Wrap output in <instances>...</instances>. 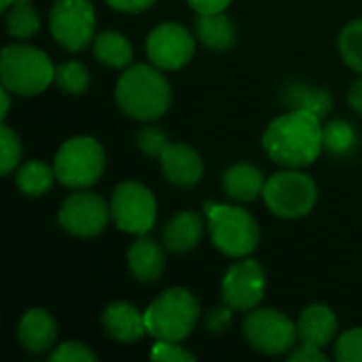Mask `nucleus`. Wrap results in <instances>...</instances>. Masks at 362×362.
<instances>
[{
    "instance_id": "obj_1",
    "label": "nucleus",
    "mask_w": 362,
    "mask_h": 362,
    "mask_svg": "<svg viewBox=\"0 0 362 362\" xmlns=\"http://www.w3.org/2000/svg\"><path fill=\"white\" fill-rule=\"evenodd\" d=\"M263 148L284 168H308L325 151L322 119L308 110H288L265 127Z\"/></svg>"
},
{
    "instance_id": "obj_2",
    "label": "nucleus",
    "mask_w": 362,
    "mask_h": 362,
    "mask_svg": "<svg viewBox=\"0 0 362 362\" xmlns=\"http://www.w3.org/2000/svg\"><path fill=\"white\" fill-rule=\"evenodd\" d=\"M115 102L134 121H155L172 104V87L163 70L153 64H134L123 70L115 87Z\"/></svg>"
},
{
    "instance_id": "obj_3",
    "label": "nucleus",
    "mask_w": 362,
    "mask_h": 362,
    "mask_svg": "<svg viewBox=\"0 0 362 362\" xmlns=\"http://www.w3.org/2000/svg\"><path fill=\"white\" fill-rule=\"evenodd\" d=\"M202 318L197 297L180 286L157 295L144 310L146 333L153 339L185 341Z\"/></svg>"
},
{
    "instance_id": "obj_4",
    "label": "nucleus",
    "mask_w": 362,
    "mask_h": 362,
    "mask_svg": "<svg viewBox=\"0 0 362 362\" xmlns=\"http://www.w3.org/2000/svg\"><path fill=\"white\" fill-rule=\"evenodd\" d=\"M204 214L208 221L210 240L216 250L231 259H244L257 250L261 231L257 218L248 210L231 204L206 202Z\"/></svg>"
},
{
    "instance_id": "obj_5",
    "label": "nucleus",
    "mask_w": 362,
    "mask_h": 362,
    "mask_svg": "<svg viewBox=\"0 0 362 362\" xmlns=\"http://www.w3.org/2000/svg\"><path fill=\"white\" fill-rule=\"evenodd\" d=\"M0 81L15 95H38L55 81V66L38 47L6 45L0 55Z\"/></svg>"
},
{
    "instance_id": "obj_6",
    "label": "nucleus",
    "mask_w": 362,
    "mask_h": 362,
    "mask_svg": "<svg viewBox=\"0 0 362 362\" xmlns=\"http://www.w3.org/2000/svg\"><path fill=\"white\" fill-rule=\"evenodd\" d=\"M53 170L57 182L66 189H89L106 170V151L91 136L68 138L55 153Z\"/></svg>"
},
{
    "instance_id": "obj_7",
    "label": "nucleus",
    "mask_w": 362,
    "mask_h": 362,
    "mask_svg": "<svg viewBox=\"0 0 362 362\" xmlns=\"http://www.w3.org/2000/svg\"><path fill=\"white\" fill-rule=\"evenodd\" d=\"M265 206L280 218H303L318 202V187L314 178L299 168H286L267 178L263 189Z\"/></svg>"
},
{
    "instance_id": "obj_8",
    "label": "nucleus",
    "mask_w": 362,
    "mask_h": 362,
    "mask_svg": "<svg viewBox=\"0 0 362 362\" xmlns=\"http://www.w3.org/2000/svg\"><path fill=\"white\" fill-rule=\"evenodd\" d=\"M242 331L250 348L265 356L288 354L299 341L297 322L272 308H255L246 312Z\"/></svg>"
},
{
    "instance_id": "obj_9",
    "label": "nucleus",
    "mask_w": 362,
    "mask_h": 362,
    "mask_svg": "<svg viewBox=\"0 0 362 362\" xmlns=\"http://www.w3.org/2000/svg\"><path fill=\"white\" fill-rule=\"evenodd\" d=\"M112 223L132 235H146L157 221V199L148 187L125 180L115 187L110 197Z\"/></svg>"
},
{
    "instance_id": "obj_10",
    "label": "nucleus",
    "mask_w": 362,
    "mask_h": 362,
    "mask_svg": "<svg viewBox=\"0 0 362 362\" xmlns=\"http://www.w3.org/2000/svg\"><path fill=\"white\" fill-rule=\"evenodd\" d=\"M49 30L66 51H83L95 38V11L89 0H57L49 13Z\"/></svg>"
},
{
    "instance_id": "obj_11",
    "label": "nucleus",
    "mask_w": 362,
    "mask_h": 362,
    "mask_svg": "<svg viewBox=\"0 0 362 362\" xmlns=\"http://www.w3.org/2000/svg\"><path fill=\"white\" fill-rule=\"evenodd\" d=\"M110 204L98 193L78 189L68 195L57 212L59 227L74 238H95L110 221Z\"/></svg>"
},
{
    "instance_id": "obj_12",
    "label": "nucleus",
    "mask_w": 362,
    "mask_h": 362,
    "mask_svg": "<svg viewBox=\"0 0 362 362\" xmlns=\"http://www.w3.org/2000/svg\"><path fill=\"white\" fill-rule=\"evenodd\" d=\"M195 53L193 34L178 21H163L146 36V57L163 72L185 68Z\"/></svg>"
},
{
    "instance_id": "obj_13",
    "label": "nucleus",
    "mask_w": 362,
    "mask_h": 362,
    "mask_svg": "<svg viewBox=\"0 0 362 362\" xmlns=\"http://www.w3.org/2000/svg\"><path fill=\"white\" fill-rule=\"evenodd\" d=\"M265 293H267V274L259 261L248 257L233 263L221 282L223 303H227L235 312H250L259 308Z\"/></svg>"
},
{
    "instance_id": "obj_14",
    "label": "nucleus",
    "mask_w": 362,
    "mask_h": 362,
    "mask_svg": "<svg viewBox=\"0 0 362 362\" xmlns=\"http://www.w3.org/2000/svg\"><path fill=\"white\" fill-rule=\"evenodd\" d=\"M165 180L174 187H195L204 176L202 155L187 142H170L159 157Z\"/></svg>"
},
{
    "instance_id": "obj_15",
    "label": "nucleus",
    "mask_w": 362,
    "mask_h": 362,
    "mask_svg": "<svg viewBox=\"0 0 362 362\" xmlns=\"http://www.w3.org/2000/svg\"><path fill=\"white\" fill-rule=\"evenodd\" d=\"M102 327L115 341L121 344H134L148 335L144 312H140L136 305L127 301H115L106 305L102 312Z\"/></svg>"
},
{
    "instance_id": "obj_16",
    "label": "nucleus",
    "mask_w": 362,
    "mask_h": 362,
    "mask_svg": "<svg viewBox=\"0 0 362 362\" xmlns=\"http://www.w3.org/2000/svg\"><path fill=\"white\" fill-rule=\"evenodd\" d=\"M208 227V221L204 223V216L195 210H182L174 214L165 227H163V246L172 255H185L191 252L204 238V231Z\"/></svg>"
},
{
    "instance_id": "obj_17",
    "label": "nucleus",
    "mask_w": 362,
    "mask_h": 362,
    "mask_svg": "<svg viewBox=\"0 0 362 362\" xmlns=\"http://www.w3.org/2000/svg\"><path fill=\"white\" fill-rule=\"evenodd\" d=\"M17 337L28 352L42 354L55 346L57 322L47 310L32 308L21 316V320L17 325Z\"/></svg>"
},
{
    "instance_id": "obj_18",
    "label": "nucleus",
    "mask_w": 362,
    "mask_h": 362,
    "mask_svg": "<svg viewBox=\"0 0 362 362\" xmlns=\"http://www.w3.org/2000/svg\"><path fill=\"white\" fill-rule=\"evenodd\" d=\"M297 333H299V341H308L318 348H327L337 339L339 322H337L335 312L329 305L314 303L299 314Z\"/></svg>"
},
{
    "instance_id": "obj_19",
    "label": "nucleus",
    "mask_w": 362,
    "mask_h": 362,
    "mask_svg": "<svg viewBox=\"0 0 362 362\" xmlns=\"http://www.w3.org/2000/svg\"><path fill=\"white\" fill-rule=\"evenodd\" d=\"M165 248V246H163ZM153 238L140 235L127 250V267L138 282H157L165 272V250Z\"/></svg>"
},
{
    "instance_id": "obj_20",
    "label": "nucleus",
    "mask_w": 362,
    "mask_h": 362,
    "mask_svg": "<svg viewBox=\"0 0 362 362\" xmlns=\"http://www.w3.org/2000/svg\"><path fill=\"white\" fill-rule=\"evenodd\" d=\"M265 182L263 172L248 161L233 163L223 174V191L238 204H250L257 197H263Z\"/></svg>"
},
{
    "instance_id": "obj_21",
    "label": "nucleus",
    "mask_w": 362,
    "mask_h": 362,
    "mask_svg": "<svg viewBox=\"0 0 362 362\" xmlns=\"http://www.w3.org/2000/svg\"><path fill=\"white\" fill-rule=\"evenodd\" d=\"M195 38L210 51H227L235 45L238 30L229 15L225 13H197L193 21Z\"/></svg>"
},
{
    "instance_id": "obj_22",
    "label": "nucleus",
    "mask_w": 362,
    "mask_h": 362,
    "mask_svg": "<svg viewBox=\"0 0 362 362\" xmlns=\"http://www.w3.org/2000/svg\"><path fill=\"white\" fill-rule=\"evenodd\" d=\"M282 102L291 110H308L320 119L327 117L333 108V95L327 89L314 87L310 83H288L282 91Z\"/></svg>"
},
{
    "instance_id": "obj_23",
    "label": "nucleus",
    "mask_w": 362,
    "mask_h": 362,
    "mask_svg": "<svg viewBox=\"0 0 362 362\" xmlns=\"http://www.w3.org/2000/svg\"><path fill=\"white\" fill-rule=\"evenodd\" d=\"M93 55L100 64L115 68V70H123L132 64L134 59V49L132 42L115 30H106L95 34L93 38Z\"/></svg>"
},
{
    "instance_id": "obj_24",
    "label": "nucleus",
    "mask_w": 362,
    "mask_h": 362,
    "mask_svg": "<svg viewBox=\"0 0 362 362\" xmlns=\"http://www.w3.org/2000/svg\"><path fill=\"white\" fill-rule=\"evenodd\" d=\"M55 180H57L55 170L49 163L40 161V159L25 161L23 165H19L17 176H15L17 189L23 195H28V197H40V195H45L53 187Z\"/></svg>"
},
{
    "instance_id": "obj_25",
    "label": "nucleus",
    "mask_w": 362,
    "mask_h": 362,
    "mask_svg": "<svg viewBox=\"0 0 362 362\" xmlns=\"http://www.w3.org/2000/svg\"><path fill=\"white\" fill-rule=\"evenodd\" d=\"M358 134L348 119H333L322 125V148L333 157H348L354 153Z\"/></svg>"
},
{
    "instance_id": "obj_26",
    "label": "nucleus",
    "mask_w": 362,
    "mask_h": 362,
    "mask_svg": "<svg viewBox=\"0 0 362 362\" xmlns=\"http://www.w3.org/2000/svg\"><path fill=\"white\" fill-rule=\"evenodd\" d=\"M4 13H6L4 15L6 32L17 40L32 38L40 28V19H38V13L32 6V0H15Z\"/></svg>"
},
{
    "instance_id": "obj_27",
    "label": "nucleus",
    "mask_w": 362,
    "mask_h": 362,
    "mask_svg": "<svg viewBox=\"0 0 362 362\" xmlns=\"http://www.w3.org/2000/svg\"><path fill=\"white\" fill-rule=\"evenodd\" d=\"M64 93H72V95H81L89 89L91 83V74L87 70L85 64L70 59V62H62L59 66H55V81H53Z\"/></svg>"
},
{
    "instance_id": "obj_28",
    "label": "nucleus",
    "mask_w": 362,
    "mask_h": 362,
    "mask_svg": "<svg viewBox=\"0 0 362 362\" xmlns=\"http://www.w3.org/2000/svg\"><path fill=\"white\" fill-rule=\"evenodd\" d=\"M339 55L354 72L362 74V17L344 25L339 32Z\"/></svg>"
},
{
    "instance_id": "obj_29",
    "label": "nucleus",
    "mask_w": 362,
    "mask_h": 362,
    "mask_svg": "<svg viewBox=\"0 0 362 362\" xmlns=\"http://www.w3.org/2000/svg\"><path fill=\"white\" fill-rule=\"evenodd\" d=\"M21 140L17 136V132H13L6 123H2L0 127V172L2 176H8L13 170H17V165L21 163Z\"/></svg>"
},
{
    "instance_id": "obj_30",
    "label": "nucleus",
    "mask_w": 362,
    "mask_h": 362,
    "mask_svg": "<svg viewBox=\"0 0 362 362\" xmlns=\"http://www.w3.org/2000/svg\"><path fill=\"white\" fill-rule=\"evenodd\" d=\"M136 144H138L142 155H146L151 159H159L161 153L165 151V146L170 144V138H168V134L161 127L146 125V127H142L136 134Z\"/></svg>"
},
{
    "instance_id": "obj_31",
    "label": "nucleus",
    "mask_w": 362,
    "mask_h": 362,
    "mask_svg": "<svg viewBox=\"0 0 362 362\" xmlns=\"http://www.w3.org/2000/svg\"><path fill=\"white\" fill-rule=\"evenodd\" d=\"M333 350L339 362H362V327L341 333L335 339Z\"/></svg>"
},
{
    "instance_id": "obj_32",
    "label": "nucleus",
    "mask_w": 362,
    "mask_h": 362,
    "mask_svg": "<svg viewBox=\"0 0 362 362\" xmlns=\"http://www.w3.org/2000/svg\"><path fill=\"white\" fill-rule=\"evenodd\" d=\"M49 361L53 362H95L98 356L89 350V346L81 341H64L51 354Z\"/></svg>"
},
{
    "instance_id": "obj_33",
    "label": "nucleus",
    "mask_w": 362,
    "mask_h": 362,
    "mask_svg": "<svg viewBox=\"0 0 362 362\" xmlns=\"http://www.w3.org/2000/svg\"><path fill=\"white\" fill-rule=\"evenodd\" d=\"M151 358L161 362H193L195 356L180 346V341H165V339H155V346L151 350Z\"/></svg>"
},
{
    "instance_id": "obj_34",
    "label": "nucleus",
    "mask_w": 362,
    "mask_h": 362,
    "mask_svg": "<svg viewBox=\"0 0 362 362\" xmlns=\"http://www.w3.org/2000/svg\"><path fill=\"white\" fill-rule=\"evenodd\" d=\"M233 312H235V310L229 308L227 303L208 310L206 316H204V327H206V331L212 333V335H223V333H227L229 327H231V322H233Z\"/></svg>"
},
{
    "instance_id": "obj_35",
    "label": "nucleus",
    "mask_w": 362,
    "mask_h": 362,
    "mask_svg": "<svg viewBox=\"0 0 362 362\" xmlns=\"http://www.w3.org/2000/svg\"><path fill=\"white\" fill-rule=\"evenodd\" d=\"M288 361L291 362H327V354H325V348H318L314 344H308V341H301V346H295L288 354Z\"/></svg>"
},
{
    "instance_id": "obj_36",
    "label": "nucleus",
    "mask_w": 362,
    "mask_h": 362,
    "mask_svg": "<svg viewBox=\"0 0 362 362\" xmlns=\"http://www.w3.org/2000/svg\"><path fill=\"white\" fill-rule=\"evenodd\" d=\"M119 13H142L153 6L157 0H106Z\"/></svg>"
},
{
    "instance_id": "obj_37",
    "label": "nucleus",
    "mask_w": 362,
    "mask_h": 362,
    "mask_svg": "<svg viewBox=\"0 0 362 362\" xmlns=\"http://www.w3.org/2000/svg\"><path fill=\"white\" fill-rule=\"evenodd\" d=\"M195 13H225L231 0H187Z\"/></svg>"
},
{
    "instance_id": "obj_38",
    "label": "nucleus",
    "mask_w": 362,
    "mask_h": 362,
    "mask_svg": "<svg viewBox=\"0 0 362 362\" xmlns=\"http://www.w3.org/2000/svg\"><path fill=\"white\" fill-rule=\"evenodd\" d=\"M348 102H350V106H352V110H354V112L362 115V78H356V81L350 85Z\"/></svg>"
},
{
    "instance_id": "obj_39",
    "label": "nucleus",
    "mask_w": 362,
    "mask_h": 362,
    "mask_svg": "<svg viewBox=\"0 0 362 362\" xmlns=\"http://www.w3.org/2000/svg\"><path fill=\"white\" fill-rule=\"evenodd\" d=\"M0 98H2L0 117H2V121H4V119H6V115H8V110H11V91H8L6 87H2V89H0Z\"/></svg>"
},
{
    "instance_id": "obj_40",
    "label": "nucleus",
    "mask_w": 362,
    "mask_h": 362,
    "mask_svg": "<svg viewBox=\"0 0 362 362\" xmlns=\"http://www.w3.org/2000/svg\"><path fill=\"white\" fill-rule=\"evenodd\" d=\"M13 2H15V0H2V2H0V11H6Z\"/></svg>"
}]
</instances>
